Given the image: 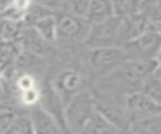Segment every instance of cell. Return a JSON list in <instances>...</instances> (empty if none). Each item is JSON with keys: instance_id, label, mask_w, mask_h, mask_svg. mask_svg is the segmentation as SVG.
I'll use <instances>...</instances> for the list:
<instances>
[{"instance_id": "1", "label": "cell", "mask_w": 161, "mask_h": 134, "mask_svg": "<svg viewBox=\"0 0 161 134\" xmlns=\"http://www.w3.org/2000/svg\"><path fill=\"white\" fill-rule=\"evenodd\" d=\"M122 29L123 20L118 16H112L102 23L93 24L89 28L84 45L88 49L106 48V46H122Z\"/></svg>"}, {"instance_id": "2", "label": "cell", "mask_w": 161, "mask_h": 134, "mask_svg": "<svg viewBox=\"0 0 161 134\" xmlns=\"http://www.w3.org/2000/svg\"><path fill=\"white\" fill-rule=\"evenodd\" d=\"M97 104L92 91L84 90L65 106V121L69 133L79 134L84 124L96 113Z\"/></svg>"}, {"instance_id": "3", "label": "cell", "mask_w": 161, "mask_h": 134, "mask_svg": "<svg viewBox=\"0 0 161 134\" xmlns=\"http://www.w3.org/2000/svg\"><path fill=\"white\" fill-rule=\"evenodd\" d=\"M128 59V55L123 46H106L88 49L87 63L89 69L98 74L99 78L109 74L123 64Z\"/></svg>"}, {"instance_id": "4", "label": "cell", "mask_w": 161, "mask_h": 134, "mask_svg": "<svg viewBox=\"0 0 161 134\" xmlns=\"http://www.w3.org/2000/svg\"><path fill=\"white\" fill-rule=\"evenodd\" d=\"M52 88L57 93V95L63 101L64 106H67L78 94L84 91L86 78L84 75L73 68H67L60 70L50 83Z\"/></svg>"}, {"instance_id": "5", "label": "cell", "mask_w": 161, "mask_h": 134, "mask_svg": "<svg viewBox=\"0 0 161 134\" xmlns=\"http://www.w3.org/2000/svg\"><path fill=\"white\" fill-rule=\"evenodd\" d=\"M128 59L156 60L161 49V33L147 31L122 45Z\"/></svg>"}, {"instance_id": "6", "label": "cell", "mask_w": 161, "mask_h": 134, "mask_svg": "<svg viewBox=\"0 0 161 134\" xmlns=\"http://www.w3.org/2000/svg\"><path fill=\"white\" fill-rule=\"evenodd\" d=\"M128 123L161 115V104L142 91L130 93L123 101Z\"/></svg>"}, {"instance_id": "7", "label": "cell", "mask_w": 161, "mask_h": 134, "mask_svg": "<svg viewBox=\"0 0 161 134\" xmlns=\"http://www.w3.org/2000/svg\"><path fill=\"white\" fill-rule=\"evenodd\" d=\"M57 19V40H63L68 43L82 41L87 39L91 25L83 18L75 16L69 13L55 14Z\"/></svg>"}, {"instance_id": "8", "label": "cell", "mask_w": 161, "mask_h": 134, "mask_svg": "<svg viewBox=\"0 0 161 134\" xmlns=\"http://www.w3.org/2000/svg\"><path fill=\"white\" fill-rule=\"evenodd\" d=\"M19 43L21 45V49L31 53L36 56H45L52 50V44H49L47 40H44L33 26L25 25L23 28V31L19 38Z\"/></svg>"}, {"instance_id": "9", "label": "cell", "mask_w": 161, "mask_h": 134, "mask_svg": "<svg viewBox=\"0 0 161 134\" xmlns=\"http://www.w3.org/2000/svg\"><path fill=\"white\" fill-rule=\"evenodd\" d=\"M29 115L35 134H65L63 129L59 126V124L39 105L30 108Z\"/></svg>"}, {"instance_id": "10", "label": "cell", "mask_w": 161, "mask_h": 134, "mask_svg": "<svg viewBox=\"0 0 161 134\" xmlns=\"http://www.w3.org/2000/svg\"><path fill=\"white\" fill-rule=\"evenodd\" d=\"M79 134H121V130L117 129L108 119H106L97 109L84 124Z\"/></svg>"}, {"instance_id": "11", "label": "cell", "mask_w": 161, "mask_h": 134, "mask_svg": "<svg viewBox=\"0 0 161 134\" xmlns=\"http://www.w3.org/2000/svg\"><path fill=\"white\" fill-rule=\"evenodd\" d=\"M114 16L113 10V1H104V0H91L88 6V13L86 20L89 25L102 23L109 18Z\"/></svg>"}, {"instance_id": "12", "label": "cell", "mask_w": 161, "mask_h": 134, "mask_svg": "<svg viewBox=\"0 0 161 134\" xmlns=\"http://www.w3.org/2000/svg\"><path fill=\"white\" fill-rule=\"evenodd\" d=\"M31 26L49 44L53 45L57 41V19H55V14H50V15H47V16L39 19Z\"/></svg>"}, {"instance_id": "13", "label": "cell", "mask_w": 161, "mask_h": 134, "mask_svg": "<svg viewBox=\"0 0 161 134\" xmlns=\"http://www.w3.org/2000/svg\"><path fill=\"white\" fill-rule=\"evenodd\" d=\"M23 51L21 45L18 41H0V68L8 69L13 66Z\"/></svg>"}, {"instance_id": "14", "label": "cell", "mask_w": 161, "mask_h": 134, "mask_svg": "<svg viewBox=\"0 0 161 134\" xmlns=\"http://www.w3.org/2000/svg\"><path fill=\"white\" fill-rule=\"evenodd\" d=\"M29 5H30L29 1H10L6 4L0 18L15 23H24Z\"/></svg>"}, {"instance_id": "15", "label": "cell", "mask_w": 161, "mask_h": 134, "mask_svg": "<svg viewBox=\"0 0 161 134\" xmlns=\"http://www.w3.org/2000/svg\"><path fill=\"white\" fill-rule=\"evenodd\" d=\"M19 113L20 110L18 109L16 104H14L11 100L0 103V128L5 134L10 131Z\"/></svg>"}, {"instance_id": "16", "label": "cell", "mask_w": 161, "mask_h": 134, "mask_svg": "<svg viewBox=\"0 0 161 134\" xmlns=\"http://www.w3.org/2000/svg\"><path fill=\"white\" fill-rule=\"evenodd\" d=\"M24 23H15L0 18V41H18Z\"/></svg>"}, {"instance_id": "17", "label": "cell", "mask_w": 161, "mask_h": 134, "mask_svg": "<svg viewBox=\"0 0 161 134\" xmlns=\"http://www.w3.org/2000/svg\"><path fill=\"white\" fill-rule=\"evenodd\" d=\"M6 100H11V98H10L8 90H6V86L3 81V79L0 78V103L6 101Z\"/></svg>"}, {"instance_id": "18", "label": "cell", "mask_w": 161, "mask_h": 134, "mask_svg": "<svg viewBox=\"0 0 161 134\" xmlns=\"http://www.w3.org/2000/svg\"><path fill=\"white\" fill-rule=\"evenodd\" d=\"M157 64L161 66V49H160V54H158V58H157Z\"/></svg>"}, {"instance_id": "19", "label": "cell", "mask_w": 161, "mask_h": 134, "mask_svg": "<svg viewBox=\"0 0 161 134\" xmlns=\"http://www.w3.org/2000/svg\"><path fill=\"white\" fill-rule=\"evenodd\" d=\"M0 134H5V133H4L3 130H1V128H0Z\"/></svg>"}, {"instance_id": "20", "label": "cell", "mask_w": 161, "mask_h": 134, "mask_svg": "<svg viewBox=\"0 0 161 134\" xmlns=\"http://www.w3.org/2000/svg\"><path fill=\"white\" fill-rule=\"evenodd\" d=\"M158 66H160V65H158Z\"/></svg>"}]
</instances>
